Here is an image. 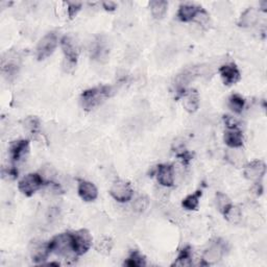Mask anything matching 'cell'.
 I'll return each instance as SVG.
<instances>
[{"instance_id":"obj_1","label":"cell","mask_w":267,"mask_h":267,"mask_svg":"<svg viewBox=\"0 0 267 267\" xmlns=\"http://www.w3.org/2000/svg\"><path fill=\"white\" fill-rule=\"evenodd\" d=\"M114 93V89L111 86H100L92 89H88L81 95L80 103L85 111H91L98 107L104 101L111 97Z\"/></svg>"},{"instance_id":"obj_2","label":"cell","mask_w":267,"mask_h":267,"mask_svg":"<svg viewBox=\"0 0 267 267\" xmlns=\"http://www.w3.org/2000/svg\"><path fill=\"white\" fill-rule=\"evenodd\" d=\"M48 246L50 252H55L61 257L71 258L76 255L72 233H63L54 237L48 242Z\"/></svg>"},{"instance_id":"obj_3","label":"cell","mask_w":267,"mask_h":267,"mask_svg":"<svg viewBox=\"0 0 267 267\" xmlns=\"http://www.w3.org/2000/svg\"><path fill=\"white\" fill-rule=\"evenodd\" d=\"M61 46L65 56V67L67 70L73 69L76 66V63H78L80 54L78 42L71 36H65L62 38Z\"/></svg>"},{"instance_id":"obj_4","label":"cell","mask_w":267,"mask_h":267,"mask_svg":"<svg viewBox=\"0 0 267 267\" xmlns=\"http://www.w3.org/2000/svg\"><path fill=\"white\" fill-rule=\"evenodd\" d=\"M58 36L55 32L46 34L37 46V58L38 60H45L52 56L58 46Z\"/></svg>"},{"instance_id":"obj_5","label":"cell","mask_w":267,"mask_h":267,"mask_svg":"<svg viewBox=\"0 0 267 267\" xmlns=\"http://www.w3.org/2000/svg\"><path fill=\"white\" fill-rule=\"evenodd\" d=\"M44 184V179L39 173H30L19 182V190L25 196L34 195Z\"/></svg>"},{"instance_id":"obj_6","label":"cell","mask_w":267,"mask_h":267,"mask_svg":"<svg viewBox=\"0 0 267 267\" xmlns=\"http://www.w3.org/2000/svg\"><path fill=\"white\" fill-rule=\"evenodd\" d=\"M133 188L130 183L124 181H116L110 189L111 196L118 202H126L133 197Z\"/></svg>"},{"instance_id":"obj_7","label":"cell","mask_w":267,"mask_h":267,"mask_svg":"<svg viewBox=\"0 0 267 267\" xmlns=\"http://www.w3.org/2000/svg\"><path fill=\"white\" fill-rule=\"evenodd\" d=\"M225 252V243L221 240H217L212 242L209 247L203 251L202 261L207 265L215 264L221 260Z\"/></svg>"},{"instance_id":"obj_8","label":"cell","mask_w":267,"mask_h":267,"mask_svg":"<svg viewBox=\"0 0 267 267\" xmlns=\"http://www.w3.org/2000/svg\"><path fill=\"white\" fill-rule=\"evenodd\" d=\"M74 247L76 256L84 255L89 250L92 245V237L87 230H80L75 233H72Z\"/></svg>"},{"instance_id":"obj_9","label":"cell","mask_w":267,"mask_h":267,"mask_svg":"<svg viewBox=\"0 0 267 267\" xmlns=\"http://www.w3.org/2000/svg\"><path fill=\"white\" fill-rule=\"evenodd\" d=\"M91 58L99 63H104L108 60L110 49L108 45V41L105 40L103 37H99L93 42L91 46Z\"/></svg>"},{"instance_id":"obj_10","label":"cell","mask_w":267,"mask_h":267,"mask_svg":"<svg viewBox=\"0 0 267 267\" xmlns=\"http://www.w3.org/2000/svg\"><path fill=\"white\" fill-rule=\"evenodd\" d=\"M266 165L263 161H252L245 165L244 176L249 181L258 182L265 175Z\"/></svg>"},{"instance_id":"obj_11","label":"cell","mask_w":267,"mask_h":267,"mask_svg":"<svg viewBox=\"0 0 267 267\" xmlns=\"http://www.w3.org/2000/svg\"><path fill=\"white\" fill-rule=\"evenodd\" d=\"M219 73L222 79V82L226 86H232L235 85L240 81V71L237 68V66L233 63L230 64H225L219 68Z\"/></svg>"},{"instance_id":"obj_12","label":"cell","mask_w":267,"mask_h":267,"mask_svg":"<svg viewBox=\"0 0 267 267\" xmlns=\"http://www.w3.org/2000/svg\"><path fill=\"white\" fill-rule=\"evenodd\" d=\"M157 179L162 187H171L174 184V168L169 164H162L157 169Z\"/></svg>"},{"instance_id":"obj_13","label":"cell","mask_w":267,"mask_h":267,"mask_svg":"<svg viewBox=\"0 0 267 267\" xmlns=\"http://www.w3.org/2000/svg\"><path fill=\"white\" fill-rule=\"evenodd\" d=\"M29 140H17V141L13 142L10 146V155L12 161L14 163L20 162L29 152Z\"/></svg>"},{"instance_id":"obj_14","label":"cell","mask_w":267,"mask_h":267,"mask_svg":"<svg viewBox=\"0 0 267 267\" xmlns=\"http://www.w3.org/2000/svg\"><path fill=\"white\" fill-rule=\"evenodd\" d=\"M30 251L33 261L36 263H42L47 259L50 253L48 243H43L41 241H33L30 247Z\"/></svg>"},{"instance_id":"obj_15","label":"cell","mask_w":267,"mask_h":267,"mask_svg":"<svg viewBox=\"0 0 267 267\" xmlns=\"http://www.w3.org/2000/svg\"><path fill=\"white\" fill-rule=\"evenodd\" d=\"M198 74H199V71H198L197 67L186 69L181 74H179V76H177L176 80H175V86H176L177 90H179V91H185L186 87L190 83H191Z\"/></svg>"},{"instance_id":"obj_16","label":"cell","mask_w":267,"mask_h":267,"mask_svg":"<svg viewBox=\"0 0 267 267\" xmlns=\"http://www.w3.org/2000/svg\"><path fill=\"white\" fill-rule=\"evenodd\" d=\"M79 194L85 201H93L97 198L98 191L93 183L82 181L79 185Z\"/></svg>"},{"instance_id":"obj_17","label":"cell","mask_w":267,"mask_h":267,"mask_svg":"<svg viewBox=\"0 0 267 267\" xmlns=\"http://www.w3.org/2000/svg\"><path fill=\"white\" fill-rule=\"evenodd\" d=\"M224 142L230 148H239L243 145V136L237 129H228L224 134Z\"/></svg>"},{"instance_id":"obj_18","label":"cell","mask_w":267,"mask_h":267,"mask_svg":"<svg viewBox=\"0 0 267 267\" xmlns=\"http://www.w3.org/2000/svg\"><path fill=\"white\" fill-rule=\"evenodd\" d=\"M200 8L196 7L192 4H184L180 7L179 11H177V18L182 22H189L194 20L197 12Z\"/></svg>"},{"instance_id":"obj_19","label":"cell","mask_w":267,"mask_h":267,"mask_svg":"<svg viewBox=\"0 0 267 267\" xmlns=\"http://www.w3.org/2000/svg\"><path fill=\"white\" fill-rule=\"evenodd\" d=\"M259 20V12L258 10L249 8L243 12V14L241 15L238 25L241 28H250L253 27Z\"/></svg>"},{"instance_id":"obj_20","label":"cell","mask_w":267,"mask_h":267,"mask_svg":"<svg viewBox=\"0 0 267 267\" xmlns=\"http://www.w3.org/2000/svg\"><path fill=\"white\" fill-rule=\"evenodd\" d=\"M183 107L188 113H195L199 107V97L196 91H190L184 96Z\"/></svg>"},{"instance_id":"obj_21","label":"cell","mask_w":267,"mask_h":267,"mask_svg":"<svg viewBox=\"0 0 267 267\" xmlns=\"http://www.w3.org/2000/svg\"><path fill=\"white\" fill-rule=\"evenodd\" d=\"M226 160L228 163H231L232 165L236 167H241L243 166L245 163V156L243 154V151L239 148H231L227 149L226 151Z\"/></svg>"},{"instance_id":"obj_22","label":"cell","mask_w":267,"mask_h":267,"mask_svg":"<svg viewBox=\"0 0 267 267\" xmlns=\"http://www.w3.org/2000/svg\"><path fill=\"white\" fill-rule=\"evenodd\" d=\"M151 15L156 19H162L166 14L168 9V3L165 0H152L149 3Z\"/></svg>"},{"instance_id":"obj_23","label":"cell","mask_w":267,"mask_h":267,"mask_svg":"<svg viewBox=\"0 0 267 267\" xmlns=\"http://www.w3.org/2000/svg\"><path fill=\"white\" fill-rule=\"evenodd\" d=\"M192 264V250L189 246L184 247L177 256L176 260L173 262L172 266L187 267Z\"/></svg>"},{"instance_id":"obj_24","label":"cell","mask_w":267,"mask_h":267,"mask_svg":"<svg viewBox=\"0 0 267 267\" xmlns=\"http://www.w3.org/2000/svg\"><path fill=\"white\" fill-rule=\"evenodd\" d=\"M201 194H202L201 190H196L193 194H190L187 197H185L182 202L183 208L189 211L196 210L199 206V199L201 197Z\"/></svg>"},{"instance_id":"obj_25","label":"cell","mask_w":267,"mask_h":267,"mask_svg":"<svg viewBox=\"0 0 267 267\" xmlns=\"http://www.w3.org/2000/svg\"><path fill=\"white\" fill-rule=\"evenodd\" d=\"M124 265L129 267H142L146 265V261L141 252L138 250H134L131 252L129 258L125 260Z\"/></svg>"},{"instance_id":"obj_26","label":"cell","mask_w":267,"mask_h":267,"mask_svg":"<svg viewBox=\"0 0 267 267\" xmlns=\"http://www.w3.org/2000/svg\"><path fill=\"white\" fill-rule=\"evenodd\" d=\"M244 106H245V100L239 94H233L230 98H228V108L236 114H240L242 112Z\"/></svg>"},{"instance_id":"obj_27","label":"cell","mask_w":267,"mask_h":267,"mask_svg":"<svg viewBox=\"0 0 267 267\" xmlns=\"http://www.w3.org/2000/svg\"><path fill=\"white\" fill-rule=\"evenodd\" d=\"M223 216L228 222L235 224L238 223L241 220V218H242V212H241V210L238 207L231 205L225 210Z\"/></svg>"},{"instance_id":"obj_28","label":"cell","mask_w":267,"mask_h":267,"mask_svg":"<svg viewBox=\"0 0 267 267\" xmlns=\"http://www.w3.org/2000/svg\"><path fill=\"white\" fill-rule=\"evenodd\" d=\"M215 203L216 207H217L218 211L221 212L222 214L225 212V210L232 205L231 199L228 198V196L222 192H217L215 196Z\"/></svg>"},{"instance_id":"obj_29","label":"cell","mask_w":267,"mask_h":267,"mask_svg":"<svg viewBox=\"0 0 267 267\" xmlns=\"http://www.w3.org/2000/svg\"><path fill=\"white\" fill-rule=\"evenodd\" d=\"M133 210L137 213H143L149 207V199L145 195H140L133 201Z\"/></svg>"},{"instance_id":"obj_30","label":"cell","mask_w":267,"mask_h":267,"mask_svg":"<svg viewBox=\"0 0 267 267\" xmlns=\"http://www.w3.org/2000/svg\"><path fill=\"white\" fill-rule=\"evenodd\" d=\"M24 128L31 134H36L40 129V120L35 116H30L24 120Z\"/></svg>"},{"instance_id":"obj_31","label":"cell","mask_w":267,"mask_h":267,"mask_svg":"<svg viewBox=\"0 0 267 267\" xmlns=\"http://www.w3.org/2000/svg\"><path fill=\"white\" fill-rule=\"evenodd\" d=\"M95 247L98 252L104 253V255H108L112 249V241L108 238H103V239L98 240V242L96 243Z\"/></svg>"},{"instance_id":"obj_32","label":"cell","mask_w":267,"mask_h":267,"mask_svg":"<svg viewBox=\"0 0 267 267\" xmlns=\"http://www.w3.org/2000/svg\"><path fill=\"white\" fill-rule=\"evenodd\" d=\"M82 9V4L81 3H74V2H68L67 3V12H68V16L70 19L74 18L78 13Z\"/></svg>"},{"instance_id":"obj_33","label":"cell","mask_w":267,"mask_h":267,"mask_svg":"<svg viewBox=\"0 0 267 267\" xmlns=\"http://www.w3.org/2000/svg\"><path fill=\"white\" fill-rule=\"evenodd\" d=\"M209 14H208V13L205 11V10H203V9H199V11L197 12V14H196V16H195V18H194V21H196L197 23H199V24H206L208 21H209Z\"/></svg>"},{"instance_id":"obj_34","label":"cell","mask_w":267,"mask_h":267,"mask_svg":"<svg viewBox=\"0 0 267 267\" xmlns=\"http://www.w3.org/2000/svg\"><path fill=\"white\" fill-rule=\"evenodd\" d=\"M103 7L106 11H114L116 9V4L113 3V2H105L103 3Z\"/></svg>"}]
</instances>
